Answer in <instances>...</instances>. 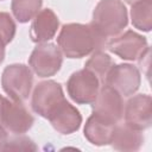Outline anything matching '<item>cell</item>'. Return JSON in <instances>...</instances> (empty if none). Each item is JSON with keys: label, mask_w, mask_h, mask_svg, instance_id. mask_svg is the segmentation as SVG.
Wrapping results in <instances>:
<instances>
[{"label": "cell", "mask_w": 152, "mask_h": 152, "mask_svg": "<svg viewBox=\"0 0 152 152\" xmlns=\"http://www.w3.org/2000/svg\"><path fill=\"white\" fill-rule=\"evenodd\" d=\"M144 142L141 131L132 128L127 124L115 125L110 141L113 148L119 151H138Z\"/></svg>", "instance_id": "14"}, {"label": "cell", "mask_w": 152, "mask_h": 152, "mask_svg": "<svg viewBox=\"0 0 152 152\" xmlns=\"http://www.w3.org/2000/svg\"><path fill=\"white\" fill-rule=\"evenodd\" d=\"M8 139V134H7V129L0 124V150L2 148V146L5 145V142Z\"/></svg>", "instance_id": "21"}, {"label": "cell", "mask_w": 152, "mask_h": 152, "mask_svg": "<svg viewBox=\"0 0 152 152\" xmlns=\"http://www.w3.org/2000/svg\"><path fill=\"white\" fill-rule=\"evenodd\" d=\"M108 38L91 24H64L57 37V44L68 58H82L107 46Z\"/></svg>", "instance_id": "1"}, {"label": "cell", "mask_w": 152, "mask_h": 152, "mask_svg": "<svg viewBox=\"0 0 152 152\" xmlns=\"http://www.w3.org/2000/svg\"><path fill=\"white\" fill-rule=\"evenodd\" d=\"M52 127L61 134L76 132L82 124V115L76 107L64 100L48 118Z\"/></svg>", "instance_id": "12"}, {"label": "cell", "mask_w": 152, "mask_h": 152, "mask_svg": "<svg viewBox=\"0 0 152 152\" xmlns=\"http://www.w3.org/2000/svg\"><path fill=\"white\" fill-rule=\"evenodd\" d=\"M63 63V56L61 49L52 43L38 44L30 58L28 64L38 77H50L56 75Z\"/></svg>", "instance_id": "4"}, {"label": "cell", "mask_w": 152, "mask_h": 152, "mask_svg": "<svg viewBox=\"0 0 152 152\" xmlns=\"http://www.w3.org/2000/svg\"><path fill=\"white\" fill-rule=\"evenodd\" d=\"M106 38L118 36L128 24L126 6L121 0H100L90 23Z\"/></svg>", "instance_id": "2"}, {"label": "cell", "mask_w": 152, "mask_h": 152, "mask_svg": "<svg viewBox=\"0 0 152 152\" xmlns=\"http://www.w3.org/2000/svg\"><path fill=\"white\" fill-rule=\"evenodd\" d=\"M131 19L135 28L150 32L152 28V0H141L132 5Z\"/></svg>", "instance_id": "16"}, {"label": "cell", "mask_w": 152, "mask_h": 152, "mask_svg": "<svg viewBox=\"0 0 152 152\" xmlns=\"http://www.w3.org/2000/svg\"><path fill=\"white\" fill-rule=\"evenodd\" d=\"M36 145L33 141L26 137H19L14 139H7L5 145L2 146L1 150H36Z\"/></svg>", "instance_id": "20"}, {"label": "cell", "mask_w": 152, "mask_h": 152, "mask_svg": "<svg viewBox=\"0 0 152 152\" xmlns=\"http://www.w3.org/2000/svg\"><path fill=\"white\" fill-rule=\"evenodd\" d=\"M32 114L21 102H12L5 99L0 110V124L11 133L24 134L33 125Z\"/></svg>", "instance_id": "10"}, {"label": "cell", "mask_w": 152, "mask_h": 152, "mask_svg": "<svg viewBox=\"0 0 152 152\" xmlns=\"http://www.w3.org/2000/svg\"><path fill=\"white\" fill-rule=\"evenodd\" d=\"M43 0H12L11 10L19 23H27L40 11Z\"/></svg>", "instance_id": "18"}, {"label": "cell", "mask_w": 152, "mask_h": 152, "mask_svg": "<svg viewBox=\"0 0 152 152\" xmlns=\"http://www.w3.org/2000/svg\"><path fill=\"white\" fill-rule=\"evenodd\" d=\"M59 27V20L56 13L51 8L42 10L37 13L33 18L31 27H30V36L32 42L34 43H46L55 37L57 30Z\"/></svg>", "instance_id": "13"}, {"label": "cell", "mask_w": 152, "mask_h": 152, "mask_svg": "<svg viewBox=\"0 0 152 152\" xmlns=\"http://www.w3.org/2000/svg\"><path fill=\"white\" fill-rule=\"evenodd\" d=\"M138 1H141V0H125V2H127V4H129V5H133V4L138 2Z\"/></svg>", "instance_id": "23"}, {"label": "cell", "mask_w": 152, "mask_h": 152, "mask_svg": "<svg viewBox=\"0 0 152 152\" xmlns=\"http://www.w3.org/2000/svg\"><path fill=\"white\" fill-rule=\"evenodd\" d=\"M65 100L61 83L48 80L39 82L31 99V107L34 113L48 119L52 112Z\"/></svg>", "instance_id": "5"}, {"label": "cell", "mask_w": 152, "mask_h": 152, "mask_svg": "<svg viewBox=\"0 0 152 152\" xmlns=\"http://www.w3.org/2000/svg\"><path fill=\"white\" fill-rule=\"evenodd\" d=\"M114 126L115 125L100 119L95 114H91L84 125V137L93 145H108L110 141Z\"/></svg>", "instance_id": "15"}, {"label": "cell", "mask_w": 152, "mask_h": 152, "mask_svg": "<svg viewBox=\"0 0 152 152\" xmlns=\"http://www.w3.org/2000/svg\"><path fill=\"white\" fill-rule=\"evenodd\" d=\"M5 46H6V44L4 43V40L0 37V64L4 62V58H5Z\"/></svg>", "instance_id": "22"}, {"label": "cell", "mask_w": 152, "mask_h": 152, "mask_svg": "<svg viewBox=\"0 0 152 152\" xmlns=\"http://www.w3.org/2000/svg\"><path fill=\"white\" fill-rule=\"evenodd\" d=\"M5 96H2V95H0V110H1V107H2V103H4V101H5Z\"/></svg>", "instance_id": "24"}, {"label": "cell", "mask_w": 152, "mask_h": 152, "mask_svg": "<svg viewBox=\"0 0 152 152\" xmlns=\"http://www.w3.org/2000/svg\"><path fill=\"white\" fill-rule=\"evenodd\" d=\"M125 122L138 131H144L152 122V99L147 94L131 97L124 107Z\"/></svg>", "instance_id": "11"}, {"label": "cell", "mask_w": 152, "mask_h": 152, "mask_svg": "<svg viewBox=\"0 0 152 152\" xmlns=\"http://www.w3.org/2000/svg\"><path fill=\"white\" fill-rule=\"evenodd\" d=\"M114 64V61L108 53L103 52L102 50H99L91 53V57L86 62L84 68L91 71L100 80V82L103 83L108 71Z\"/></svg>", "instance_id": "17"}, {"label": "cell", "mask_w": 152, "mask_h": 152, "mask_svg": "<svg viewBox=\"0 0 152 152\" xmlns=\"http://www.w3.org/2000/svg\"><path fill=\"white\" fill-rule=\"evenodd\" d=\"M15 23L12 17L6 12H0V37L7 45L15 36Z\"/></svg>", "instance_id": "19"}, {"label": "cell", "mask_w": 152, "mask_h": 152, "mask_svg": "<svg viewBox=\"0 0 152 152\" xmlns=\"http://www.w3.org/2000/svg\"><path fill=\"white\" fill-rule=\"evenodd\" d=\"M91 109L93 114H95L100 119L116 125L124 116L122 96L115 89L103 84L91 104Z\"/></svg>", "instance_id": "8"}, {"label": "cell", "mask_w": 152, "mask_h": 152, "mask_svg": "<svg viewBox=\"0 0 152 152\" xmlns=\"http://www.w3.org/2000/svg\"><path fill=\"white\" fill-rule=\"evenodd\" d=\"M106 48L125 61H137L150 50L146 38L132 30L107 42Z\"/></svg>", "instance_id": "9"}, {"label": "cell", "mask_w": 152, "mask_h": 152, "mask_svg": "<svg viewBox=\"0 0 152 152\" xmlns=\"http://www.w3.org/2000/svg\"><path fill=\"white\" fill-rule=\"evenodd\" d=\"M100 80L84 68L71 74L66 82V91L76 103L89 104L95 101L100 90Z\"/></svg>", "instance_id": "6"}, {"label": "cell", "mask_w": 152, "mask_h": 152, "mask_svg": "<svg viewBox=\"0 0 152 152\" xmlns=\"http://www.w3.org/2000/svg\"><path fill=\"white\" fill-rule=\"evenodd\" d=\"M141 76L137 66L128 63L114 64L108 71L103 84L115 89L121 96L133 95L140 87Z\"/></svg>", "instance_id": "7"}, {"label": "cell", "mask_w": 152, "mask_h": 152, "mask_svg": "<svg viewBox=\"0 0 152 152\" xmlns=\"http://www.w3.org/2000/svg\"><path fill=\"white\" fill-rule=\"evenodd\" d=\"M1 86L12 101L23 103L27 100L33 86L31 69L21 63L7 65L1 75Z\"/></svg>", "instance_id": "3"}]
</instances>
